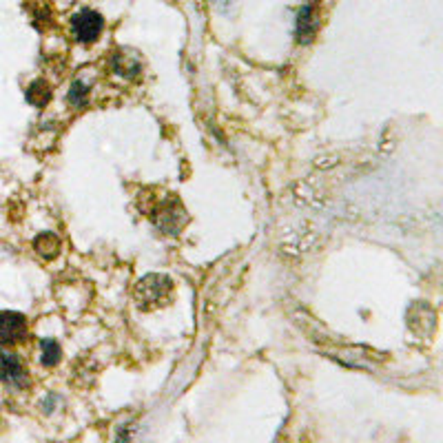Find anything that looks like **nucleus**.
Listing matches in <instances>:
<instances>
[{
  "label": "nucleus",
  "instance_id": "2",
  "mask_svg": "<svg viewBox=\"0 0 443 443\" xmlns=\"http://www.w3.org/2000/svg\"><path fill=\"white\" fill-rule=\"evenodd\" d=\"M102 29H105V18L94 9H82L71 18V31L76 40L80 42H96L100 38Z\"/></svg>",
  "mask_w": 443,
  "mask_h": 443
},
{
  "label": "nucleus",
  "instance_id": "6",
  "mask_svg": "<svg viewBox=\"0 0 443 443\" xmlns=\"http://www.w3.org/2000/svg\"><path fill=\"white\" fill-rule=\"evenodd\" d=\"M27 100L33 107H47L51 100V87L47 80H33L27 89Z\"/></svg>",
  "mask_w": 443,
  "mask_h": 443
},
{
  "label": "nucleus",
  "instance_id": "9",
  "mask_svg": "<svg viewBox=\"0 0 443 443\" xmlns=\"http://www.w3.org/2000/svg\"><path fill=\"white\" fill-rule=\"evenodd\" d=\"M89 100V89L82 82H73L71 91H69V102L76 107H85Z\"/></svg>",
  "mask_w": 443,
  "mask_h": 443
},
{
  "label": "nucleus",
  "instance_id": "5",
  "mask_svg": "<svg viewBox=\"0 0 443 443\" xmlns=\"http://www.w3.org/2000/svg\"><path fill=\"white\" fill-rule=\"evenodd\" d=\"M317 29H320V16H317V9L315 7H302L299 14H297V40L309 44Z\"/></svg>",
  "mask_w": 443,
  "mask_h": 443
},
{
  "label": "nucleus",
  "instance_id": "8",
  "mask_svg": "<svg viewBox=\"0 0 443 443\" xmlns=\"http://www.w3.org/2000/svg\"><path fill=\"white\" fill-rule=\"evenodd\" d=\"M40 361H42V366H47V368H53L55 363L60 361V346L53 342V339H42L40 342Z\"/></svg>",
  "mask_w": 443,
  "mask_h": 443
},
{
  "label": "nucleus",
  "instance_id": "7",
  "mask_svg": "<svg viewBox=\"0 0 443 443\" xmlns=\"http://www.w3.org/2000/svg\"><path fill=\"white\" fill-rule=\"evenodd\" d=\"M33 246H36V251L44 257V259H53L55 255L60 253V240L55 237L53 233H42L36 237V242H33Z\"/></svg>",
  "mask_w": 443,
  "mask_h": 443
},
{
  "label": "nucleus",
  "instance_id": "3",
  "mask_svg": "<svg viewBox=\"0 0 443 443\" xmlns=\"http://www.w3.org/2000/svg\"><path fill=\"white\" fill-rule=\"evenodd\" d=\"M0 379H3L9 388H16V390L25 388L29 383L25 366H22L18 355L11 353V350H0Z\"/></svg>",
  "mask_w": 443,
  "mask_h": 443
},
{
  "label": "nucleus",
  "instance_id": "4",
  "mask_svg": "<svg viewBox=\"0 0 443 443\" xmlns=\"http://www.w3.org/2000/svg\"><path fill=\"white\" fill-rule=\"evenodd\" d=\"M27 337V317L20 313H0V342L16 344Z\"/></svg>",
  "mask_w": 443,
  "mask_h": 443
},
{
  "label": "nucleus",
  "instance_id": "1",
  "mask_svg": "<svg viewBox=\"0 0 443 443\" xmlns=\"http://www.w3.org/2000/svg\"><path fill=\"white\" fill-rule=\"evenodd\" d=\"M173 284L164 275H149L144 277L138 288H135V299H138L140 309L149 311V309H157V306H164L168 299V293H171Z\"/></svg>",
  "mask_w": 443,
  "mask_h": 443
}]
</instances>
